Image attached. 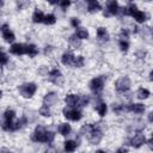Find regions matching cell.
<instances>
[{"label":"cell","mask_w":153,"mask_h":153,"mask_svg":"<svg viewBox=\"0 0 153 153\" xmlns=\"http://www.w3.org/2000/svg\"><path fill=\"white\" fill-rule=\"evenodd\" d=\"M87 10H88V12H91V13L97 12V11L100 10V4H99L98 1H96V0H90V1L87 2Z\"/></svg>","instance_id":"17"},{"label":"cell","mask_w":153,"mask_h":153,"mask_svg":"<svg viewBox=\"0 0 153 153\" xmlns=\"http://www.w3.org/2000/svg\"><path fill=\"white\" fill-rule=\"evenodd\" d=\"M88 103V97L86 96H79V100H78V105L79 106H85Z\"/></svg>","instance_id":"31"},{"label":"cell","mask_w":153,"mask_h":153,"mask_svg":"<svg viewBox=\"0 0 153 153\" xmlns=\"http://www.w3.org/2000/svg\"><path fill=\"white\" fill-rule=\"evenodd\" d=\"M49 80H50L51 82L56 84V85H61L62 81H63V76H62V74H61V72H60L59 69L54 68V69L50 71V73H49Z\"/></svg>","instance_id":"7"},{"label":"cell","mask_w":153,"mask_h":153,"mask_svg":"<svg viewBox=\"0 0 153 153\" xmlns=\"http://www.w3.org/2000/svg\"><path fill=\"white\" fill-rule=\"evenodd\" d=\"M148 121H149V122H153V112H149V115H148Z\"/></svg>","instance_id":"42"},{"label":"cell","mask_w":153,"mask_h":153,"mask_svg":"<svg viewBox=\"0 0 153 153\" xmlns=\"http://www.w3.org/2000/svg\"><path fill=\"white\" fill-rule=\"evenodd\" d=\"M55 22H56V18H55L54 14H47V16L44 17V20H43V23H45V24H48V25H51V24H54Z\"/></svg>","instance_id":"26"},{"label":"cell","mask_w":153,"mask_h":153,"mask_svg":"<svg viewBox=\"0 0 153 153\" xmlns=\"http://www.w3.org/2000/svg\"><path fill=\"white\" fill-rule=\"evenodd\" d=\"M74 60H75V57H74V55H73L72 53H65V54L62 55V59H61L62 63L66 65V66L73 65V63H74Z\"/></svg>","instance_id":"14"},{"label":"cell","mask_w":153,"mask_h":153,"mask_svg":"<svg viewBox=\"0 0 153 153\" xmlns=\"http://www.w3.org/2000/svg\"><path fill=\"white\" fill-rule=\"evenodd\" d=\"M78 100H79V96H75V94H68L65 98V102H66V104L68 106H75V105H78Z\"/></svg>","instance_id":"15"},{"label":"cell","mask_w":153,"mask_h":153,"mask_svg":"<svg viewBox=\"0 0 153 153\" xmlns=\"http://www.w3.org/2000/svg\"><path fill=\"white\" fill-rule=\"evenodd\" d=\"M116 153H128V149L124 148V147H120V148L116 151Z\"/></svg>","instance_id":"38"},{"label":"cell","mask_w":153,"mask_h":153,"mask_svg":"<svg viewBox=\"0 0 153 153\" xmlns=\"http://www.w3.org/2000/svg\"><path fill=\"white\" fill-rule=\"evenodd\" d=\"M80 41H81V39L78 38L75 35H73V36L69 37V44H71V47H73V48H78V47H80V44H81Z\"/></svg>","instance_id":"24"},{"label":"cell","mask_w":153,"mask_h":153,"mask_svg":"<svg viewBox=\"0 0 153 153\" xmlns=\"http://www.w3.org/2000/svg\"><path fill=\"white\" fill-rule=\"evenodd\" d=\"M63 115L68 120H72V121H79L81 118V112L76 109H63Z\"/></svg>","instance_id":"6"},{"label":"cell","mask_w":153,"mask_h":153,"mask_svg":"<svg viewBox=\"0 0 153 153\" xmlns=\"http://www.w3.org/2000/svg\"><path fill=\"white\" fill-rule=\"evenodd\" d=\"M97 37L99 41H109V33L104 27H98L97 30Z\"/></svg>","instance_id":"18"},{"label":"cell","mask_w":153,"mask_h":153,"mask_svg":"<svg viewBox=\"0 0 153 153\" xmlns=\"http://www.w3.org/2000/svg\"><path fill=\"white\" fill-rule=\"evenodd\" d=\"M45 153H56V151H55V148L50 147V148H48V149L45 151Z\"/></svg>","instance_id":"40"},{"label":"cell","mask_w":153,"mask_h":153,"mask_svg":"<svg viewBox=\"0 0 153 153\" xmlns=\"http://www.w3.org/2000/svg\"><path fill=\"white\" fill-rule=\"evenodd\" d=\"M103 86H104V76H97L92 79L90 82V88L94 93H99L103 90Z\"/></svg>","instance_id":"5"},{"label":"cell","mask_w":153,"mask_h":153,"mask_svg":"<svg viewBox=\"0 0 153 153\" xmlns=\"http://www.w3.org/2000/svg\"><path fill=\"white\" fill-rule=\"evenodd\" d=\"M118 44H120V48H121V50H122V51H124V53H126V51L128 50V48H129V43H128L127 41H123V39H121Z\"/></svg>","instance_id":"33"},{"label":"cell","mask_w":153,"mask_h":153,"mask_svg":"<svg viewBox=\"0 0 153 153\" xmlns=\"http://www.w3.org/2000/svg\"><path fill=\"white\" fill-rule=\"evenodd\" d=\"M139 32H140V35H141V37L145 39V41H147V42H149V41H152V38H153V29L151 27V26H142L140 30H139Z\"/></svg>","instance_id":"9"},{"label":"cell","mask_w":153,"mask_h":153,"mask_svg":"<svg viewBox=\"0 0 153 153\" xmlns=\"http://www.w3.org/2000/svg\"><path fill=\"white\" fill-rule=\"evenodd\" d=\"M36 85L33 82H27V84H23L20 87H19V91H20V94L25 98H30L35 94L36 92Z\"/></svg>","instance_id":"3"},{"label":"cell","mask_w":153,"mask_h":153,"mask_svg":"<svg viewBox=\"0 0 153 153\" xmlns=\"http://www.w3.org/2000/svg\"><path fill=\"white\" fill-rule=\"evenodd\" d=\"M37 53H38V50H37L36 45H33V44H29V45H26V54H27L30 57L36 56Z\"/></svg>","instance_id":"21"},{"label":"cell","mask_w":153,"mask_h":153,"mask_svg":"<svg viewBox=\"0 0 153 153\" xmlns=\"http://www.w3.org/2000/svg\"><path fill=\"white\" fill-rule=\"evenodd\" d=\"M14 111L13 110H6L5 111V114H4V121L5 122H11V121H13V118H14Z\"/></svg>","instance_id":"25"},{"label":"cell","mask_w":153,"mask_h":153,"mask_svg":"<svg viewBox=\"0 0 153 153\" xmlns=\"http://www.w3.org/2000/svg\"><path fill=\"white\" fill-rule=\"evenodd\" d=\"M128 35H129L128 30H127V29H123V30L121 31V33H120V37H121V39L126 41V38H128Z\"/></svg>","instance_id":"34"},{"label":"cell","mask_w":153,"mask_h":153,"mask_svg":"<svg viewBox=\"0 0 153 153\" xmlns=\"http://www.w3.org/2000/svg\"><path fill=\"white\" fill-rule=\"evenodd\" d=\"M44 14H43V12L42 11H39L38 8L33 12V16H32V20L35 22V23H42L43 20H44Z\"/></svg>","instance_id":"19"},{"label":"cell","mask_w":153,"mask_h":153,"mask_svg":"<svg viewBox=\"0 0 153 153\" xmlns=\"http://www.w3.org/2000/svg\"><path fill=\"white\" fill-rule=\"evenodd\" d=\"M146 142V137L142 135V134H136L131 140H130V145L133 146V147H135V148H139V147H141L143 143Z\"/></svg>","instance_id":"11"},{"label":"cell","mask_w":153,"mask_h":153,"mask_svg":"<svg viewBox=\"0 0 153 153\" xmlns=\"http://www.w3.org/2000/svg\"><path fill=\"white\" fill-rule=\"evenodd\" d=\"M96 153H106V152H104V151H102V149H99V151H97Z\"/></svg>","instance_id":"44"},{"label":"cell","mask_w":153,"mask_h":153,"mask_svg":"<svg viewBox=\"0 0 153 153\" xmlns=\"http://www.w3.org/2000/svg\"><path fill=\"white\" fill-rule=\"evenodd\" d=\"M43 102H44V105L51 106V105H54V104L57 102V94H56L55 92H49V93L45 94Z\"/></svg>","instance_id":"12"},{"label":"cell","mask_w":153,"mask_h":153,"mask_svg":"<svg viewBox=\"0 0 153 153\" xmlns=\"http://www.w3.org/2000/svg\"><path fill=\"white\" fill-rule=\"evenodd\" d=\"M115 86L118 92H124V91L129 90V87H130V79L128 76H121L120 79H117Z\"/></svg>","instance_id":"4"},{"label":"cell","mask_w":153,"mask_h":153,"mask_svg":"<svg viewBox=\"0 0 153 153\" xmlns=\"http://www.w3.org/2000/svg\"><path fill=\"white\" fill-rule=\"evenodd\" d=\"M149 79H151V80L153 81V71H152V72L149 73Z\"/></svg>","instance_id":"43"},{"label":"cell","mask_w":153,"mask_h":153,"mask_svg":"<svg viewBox=\"0 0 153 153\" xmlns=\"http://www.w3.org/2000/svg\"><path fill=\"white\" fill-rule=\"evenodd\" d=\"M81 134L85 135L86 139H87L91 143H93V145L99 143L100 140H102V136H103L102 130H100L99 127L96 126V124H86V126H84V127L81 128Z\"/></svg>","instance_id":"1"},{"label":"cell","mask_w":153,"mask_h":153,"mask_svg":"<svg viewBox=\"0 0 153 153\" xmlns=\"http://www.w3.org/2000/svg\"><path fill=\"white\" fill-rule=\"evenodd\" d=\"M59 5H60L62 8H67V7L71 5V2H69V1H61V2H59Z\"/></svg>","instance_id":"37"},{"label":"cell","mask_w":153,"mask_h":153,"mask_svg":"<svg viewBox=\"0 0 153 153\" xmlns=\"http://www.w3.org/2000/svg\"><path fill=\"white\" fill-rule=\"evenodd\" d=\"M76 147H78V143L74 142V141H72V140L65 142V149H66L67 152H73Z\"/></svg>","instance_id":"23"},{"label":"cell","mask_w":153,"mask_h":153,"mask_svg":"<svg viewBox=\"0 0 153 153\" xmlns=\"http://www.w3.org/2000/svg\"><path fill=\"white\" fill-rule=\"evenodd\" d=\"M71 24H72V26L76 27V26H79V24H80V20H79L78 18H72V19H71Z\"/></svg>","instance_id":"36"},{"label":"cell","mask_w":153,"mask_h":153,"mask_svg":"<svg viewBox=\"0 0 153 153\" xmlns=\"http://www.w3.org/2000/svg\"><path fill=\"white\" fill-rule=\"evenodd\" d=\"M73 66H74V67H82V66H84V57H82V56L75 57Z\"/></svg>","instance_id":"32"},{"label":"cell","mask_w":153,"mask_h":153,"mask_svg":"<svg viewBox=\"0 0 153 153\" xmlns=\"http://www.w3.org/2000/svg\"><path fill=\"white\" fill-rule=\"evenodd\" d=\"M149 143H153V135H152V139H151V141H149Z\"/></svg>","instance_id":"45"},{"label":"cell","mask_w":153,"mask_h":153,"mask_svg":"<svg viewBox=\"0 0 153 153\" xmlns=\"http://www.w3.org/2000/svg\"><path fill=\"white\" fill-rule=\"evenodd\" d=\"M148 96H149V91L146 88H139L136 92V97L139 99H146V98H148Z\"/></svg>","instance_id":"22"},{"label":"cell","mask_w":153,"mask_h":153,"mask_svg":"<svg viewBox=\"0 0 153 153\" xmlns=\"http://www.w3.org/2000/svg\"><path fill=\"white\" fill-rule=\"evenodd\" d=\"M39 114L42 116H45V117H49L50 116V110H49V106L47 105H42L41 109H39Z\"/></svg>","instance_id":"29"},{"label":"cell","mask_w":153,"mask_h":153,"mask_svg":"<svg viewBox=\"0 0 153 153\" xmlns=\"http://www.w3.org/2000/svg\"><path fill=\"white\" fill-rule=\"evenodd\" d=\"M1 31H2V38L6 41V42H13L14 41V33L12 32V31H10V29H8V26H7V24H4L2 26H1Z\"/></svg>","instance_id":"10"},{"label":"cell","mask_w":153,"mask_h":153,"mask_svg":"<svg viewBox=\"0 0 153 153\" xmlns=\"http://www.w3.org/2000/svg\"><path fill=\"white\" fill-rule=\"evenodd\" d=\"M7 61H8V57H7V55L5 54V51L2 50V51H1V65L5 66V65L7 63Z\"/></svg>","instance_id":"35"},{"label":"cell","mask_w":153,"mask_h":153,"mask_svg":"<svg viewBox=\"0 0 153 153\" xmlns=\"http://www.w3.org/2000/svg\"><path fill=\"white\" fill-rule=\"evenodd\" d=\"M0 153H12V152H10L7 148H5V147H2L1 148V151H0Z\"/></svg>","instance_id":"41"},{"label":"cell","mask_w":153,"mask_h":153,"mask_svg":"<svg viewBox=\"0 0 153 153\" xmlns=\"http://www.w3.org/2000/svg\"><path fill=\"white\" fill-rule=\"evenodd\" d=\"M118 4L115 1V0H111L108 2V6H106V10L104 12V16L105 17H109V16H114V14H117L118 13Z\"/></svg>","instance_id":"8"},{"label":"cell","mask_w":153,"mask_h":153,"mask_svg":"<svg viewBox=\"0 0 153 153\" xmlns=\"http://www.w3.org/2000/svg\"><path fill=\"white\" fill-rule=\"evenodd\" d=\"M71 126L68 123H61L60 127H59V131L61 135H68L71 133Z\"/></svg>","instance_id":"20"},{"label":"cell","mask_w":153,"mask_h":153,"mask_svg":"<svg viewBox=\"0 0 153 153\" xmlns=\"http://www.w3.org/2000/svg\"><path fill=\"white\" fill-rule=\"evenodd\" d=\"M97 111L100 116H104L106 114V104L105 103H100L99 105H97Z\"/></svg>","instance_id":"28"},{"label":"cell","mask_w":153,"mask_h":153,"mask_svg":"<svg viewBox=\"0 0 153 153\" xmlns=\"http://www.w3.org/2000/svg\"><path fill=\"white\" fill-rule=\"evenodd\" d=\"M54 137H55V134L53 131H47L41 126H38L31 135V139L36 142H48V143H50V142H53Z\"/></svg>","instance_id":"2"},{"label":"cell","mask_w":153,"mask_h":153,"mask_svg":"<svg viewBox=\"0 0 153 153\" xmlns=\"http://www.w3.org/2000/svg\"><path fill=\"white\" fill-rule=\"evenodd\" d=\"M17 4H18V7H19V10H20L23 6H26V5H29V2H27V1H25V2H23V1H18Z\"/></svg>","instance_id":"39"},{"label":"cell","mask_w":153,"mask_h":153,"mask_svg":"<svg viewBox=\"0 0 153 153\" xmlns=\"http://www.w3.org/2000/svg\"><path fill=\"white\" fill-rule=\"evenodd\" d=\"M127 109H128V111H133V112H136V114H142L145 111V106L142 104H140V103L130 104V105L127 106Z\"/></svg>","instance_id":"16"},{"label":"cell","mask_w":153,"mask_h":153,"mask_svg":"<svg viewBox=\"0 0 153 153\" xmlns=\"http://www.w3.org/2000/svg\"><path fill=\"white\" fill-rule=\"evenodd\" d=\"M112 110H114L115 112H117V114H121L122 111H128L127 106H123V105H120V104H115V105L112 106Z\"/></svg>","instance_id":"30"},{"label":"cell","mask_w":153,"mask_h":153,"mask_svg":"<svg viewBox=\"0 0 153 153\" xmlns=\"http://www.w3.org/2000/svg\"><path fill=\"white\" fill-rule=\"evenodd\" d=\"M75 36H76L78 38H80V39H84V38H87V37H88V32H87L85 29H79V30L76 31Z\"/></svg>","instance_id":"27"},{"label":"cell","mask_w":153,"mask_h":153,"mask_svg":"<svg viewBox=\"0 0 153 153\" xmlns=\"http://www.w3.org/2000/svg\"><path fill=\"white\" fill-rule=\"evenodd\" d=\"M11 53L14 55H23L26 53V45L20 44V43H16L11 47Z\"/></svg>","instance_id":"13"}]
</instances>
